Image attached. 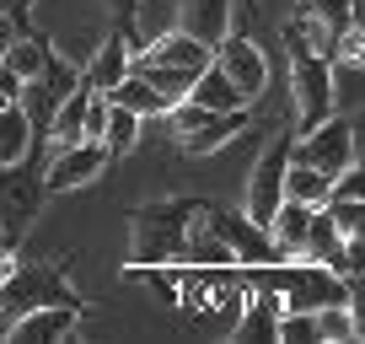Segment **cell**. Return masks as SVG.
<instances>
[{
  "mask_svg": "<svg viewBox=\"0 0 365 344\" xmlns=\"http://www.w3.org/2000/svg\"><path fill=\"white\" fill-rule=\"evenodd\" d=\"M27 151H33V124H27V113L16 103L0 108V167L6 161H22Z\"/></svg>",
  "mask_w": 365,
  "mask_h": 344,
  "instance_id": "obj_22",
  "label": "cell"
},
{
  "mask_svg": "<svg viewBox=\"0 0 365 344\" xmlns=\"http://www.w3.org/2000/svg\"><path fill=\"white\" fill-rule=\"evenodd\" d=\"M140 124H145L140 113H129V108L108 103V118H103V151H108V161H118V156H129V151H135Z\"/></svg>",
  "mask_w": 365,
  "mask_h": 344,
  "instance_id": "obj_20",
  "label": "cell"
},
{
  "mask_svg": "<svg viewBox=\"0 0 365 344\" xmlns=\"http://www.w3.org/2000/svg\"><path fill=\"white\" fill-rule=\"evenodd\" d=\"M188 103H199L205 113H226V108H242L247 97H242L237 86H231V76L215 65V59H210V65L199 70L194 81H188Z\"/></svg>",
  "mask_w": 365,
  "mask_h": 344,
  "instance_id": "obj_15",
  "label": "cell"
},
{
  "mask_svg": "<svg viewBox=\"0 0 365 344\" xmlns=\"http://www.w3.org/2000/svg\"><path fill=\"white\" fill-rule=\"evenodd\" d=\"M6 103H11V97H6V92H0V108H6Z\"/></svg>",
  "mask_w": 365,
  "mask_h": 344,
  "instance_id": "obj_30",
  "label": "cell"
},
{
  "mask_svg": "<svg viewBox=\"0 0 365 344\" xmlns=\"http://www.w3.org/2000/svg\"><path fill=\"white\" fill-rule=\"evenodd\" d=\"M205 226L220 237V248L231 253V264H242V269H263V264H285V258H290V253L274 248L269 226H258L247 210H215V205H205Z\"/></svg>",
  "mask_w": 365,
  "mask_h": 344,
  "instance_id": "obj_6",
  "label": "cell"
},
{
  "mask_svg": "<svg viewBox=\"0 0 365 344\" xmlns=\"http://www.w3.org/2000/svg\"><path fill=\"white\" fill-rule=\"evenodd\" d=\"M301 16H307V22H317L322 33L339 44V33L360 27V0H301Z\"/></svg>",
  "mask_w": 365,
  "mask_h": 344,
  "instance_id": "obj_17",
  "label": "cell"
},
{
  "mask_svg": "<svg viewBox=\"0 0 365 344\" xmlns=\"http://www.w3.org/2000/svg\"><path fill=\"white\" fill-rule=\"evenodd\" d=\"M285 199H301V205H322L328 199V178L307 161H285V183H279Z\"/></svg>",
  "mask_w": 365,
  "mask_h": 344,
  "instance_id": "obj_23",
  "label": "cell"
},
{
  "mask_svg": "<svg viewBox=\"0 0 365 344\" xmlns=\"http://www.w3.org/2000/svg\"><path fill=\"white\" fill-rule=\"evenodd\" d=\"M6 38H11V22H6V16H0V49H6Z\"/></svg>",
  "mask_w": 365,
  "mask_h": 344,
  "instance_id": "obj_29",
  "label": "cell"
},
{
  "mask_svg": "<svg viewBox=\"0 0 365 344\" xmlns=\"http://www.w3.org/2000/svg\"><path fill=\"white\" fill-rule=\"evenodd\" d=\"M328 86H333V113H360V59H328Z\"/></svg>",
  "mask_w": 365,
  "mask_h": 344,
  "instance_id": "obj_21",
  "label": "cell"
},
{
  "mask_svg": "<svg viewBox=\"0 0 365 344\" xmlns=\"http://www.w3.org/2000/svg\"><path fill=\"white\" fill-rule=\"evenodd\" d=\"M178 11H182V0H135V49H145L150 38L172 33Z\"/></svg>",
  "mask_w": 365,
  "mask_h": 344,
  "instance_id": "obj_19",
  "label": "cell"
},
{
  "mask_svg": "<svg viewBox=\"0 0 365 344\" xmlns=\"http://www.w3.org/2000/svg\"><path fill=\"white\" fill-rule=\"evenodd\" d=\"M27 307H86L59 264H11L0 280V318H16Z\"/></svg>",
  "mask_w": 365,
  "mask_h": 344,
  "instance_id": "obj_4",
  "label": "cell"
},
{
  "mask_svg": "<svg viewBox=\"0 0 365 344\" xmlns=\"http://www.w3.org/2000/svg\"><path fill=\"white\" fill-rule=\"evenodd\" d=\"M290 140H296V124L279 129L274 135V146L258 156V172H252V183H247V216L258 221V226H269V216L279 210V183H285V161H290Z\"/></svg>",
  "mask_w": 365,
  "mask_h": 344,
  "instance_id": "obj_8",
  "label": "cell"
},
{
  "mask_svg": "<svg viewBox=\"0 0 365 344\" xmlns=\"http://www.w3.org/2000/svg\"><path fill=\"white\" fill-rule=\"evenodd\" d=\"M103 167H108L103 140H76V146H59V151H48V161H43V188H48V194L86 188V183H97V172H103Z\"/></svg>",
  "mask_w": 365,
  "mask_h": 344,
  "instance_id": "obj_7",
  "label": "cell"
},
{
  "mask_svg": "<svg viewBox=\"0 0 365 344\" xmlns=\"http://www.w3.org/2000/svg\"><path fill=\"white\" fill-rule=\"evenodd\" d=\"M0 59H6V70H11L16 81H27V76H38V70H43V59H48V38H43V33H16V38H6Z\"/></svg>",
  "mask_w": 365,
  "mask_h": 344,
  "instance_id": "obj_18",
  "label": "cell"
},
{
  "mask_svg": "<svg viewBox=\"0 0 365 344\" xmlns=\"http://www.w3.org/2000/svg\"><path fill=\"white\" fill-rule=\"evenodd\" d=\"M247 124H252L247 103H242V108H226V113H205V124L188 129V135H182V146L194 151V156H210V151H220L226 140H237Z\"/></svg>",
  "mask_w": 365,
  "mask_h": 344,
  "instance_id": "obj_11",
  "label": "cell"
},
{
  "mask_svg": "<svg viewBox=\"0 0 365 344\" xmlns=\"http://www.w3.org/2000/svg\"><path fill=\"white\" fill-rule=\"evenodd\" d=\"M274 339L279 344H322L312 312H279V318H274Z\"/></svg>",
  "mask_w": 365,
  "mask_h": 344,
  "instance_id": "obj_24",
  "label": "cell"
},
{
  "mask_svg": "<svg viewBox=\"0 0 365 344\" xmlns=\"http://www.w3.org/2000/svg\"><path fill=\"white\" fill-rule=\"evenodd\" d=\"M103 97H108V103H118V108H129V113H140V118H167V108H172L167 97H161L145 76H140V70H124V76H118Z\"/></svg>",
  "mask_w": 365,
  "mask_h": 344,
  "instance_id": "obj_12",
  "label": "cell"
},
{
  "mask_svg": "<svg viewBox=\"0 0 365 344\" xmlns=\"http://www.w3.org/2000/svg\"><path fill=\"white\" fill-rule=\"evenodd\" d=\"M76 318H81V307H27V312H16V318H6V323H11L16 344H48V339H70V333H76Z\"/></svg>",
  "mask_w": 365,
  "mask_h": 344,
  "instance_id": "obj_10",
  "label": "cell"
},
{
  "mask_svg": "<svg viewBox=\"0 0 365 344\" xmlns=\"http://www.w3.org/2000/svg\"><path fill=\"white\" fill-rule=\"evenodd\" d=\"M199 210H205V199H156V205H140L135 237H129V253H135L129 269L182 264V242H188V226H194Z\"/></svg>",
  "mask_w": 365,
  "mask_h": 344,
  "instance_id": "obj_1",
  "label": "cell"
},
{
  "mask_svg": "<svg viewBox=\"0 0 365 344\" xmlns=\"http://www.w3.org/2000/svg\"><path fill=\"white\" fill-rule=\"evenodd\" d=\"M43 161H48V146H33L22 161H6V167H0V242H6V248H16V242L33 231L38 210H43V199H48Z\"/></svg>",
  "mask_w": 365,
  "mask_h": 344,
  "instance_id": "obj_2",
  "label": "cell"
},
{
  "mask_svg": "<svg viewBox=\"0 0 365 344\" xmlns=\"http://www.w3.org/2000/svg\"><path fill=\"white\" fill-rule=\"evenodd\" d=\"M103 6H108V16H113V33L135 49V0H103Z\"/></svg>",
  "mask_w": 365,
  "mask_h": 344,
  "instance_id": "obj_26",
  "label": "cell"
},
{
  "mask_svg": "<svg viewBox=\"0 0 365 344\" xmlns=\"http://www.w3.org/2000/svg\"><path fill=\"white\" fill-rule=\"evenodd\" d=\"M215 65L231 76V86H237L242 97H263L269 92V59H263V49L252 44V38H237V33H226L215 44Z\"/></svg>",
  "mask_w": 365,
  "mask_h": 344,
  "instance_id": "obj_9",
  "label": "cell"
},
{
  "mask_svg": "<svg viewBox=\"0 0 365 344\" xmlns=\"http://www.w3.org/2000/svg\"><path fill=\"white\" fill-rule=\"evenodd\" d=\"M322 210H328V221L344 231V237H360V231H365V205H360V199L328 194V199H322Z\"/></svg>",
  "mask_w": 365,
  "mask_h": 344,
  "instance_id": "obj_25",
  "label": "cell"
},
{
  "mask_svg": "<svg viewBox=\"0 0 365 344\" xmlns=\"http://www.w3.org/2000/svg\"><path fill=\"white\" fill-rule=\"evenodd\" d=\"M317 205H301V199H279V210L269 216V237L279 253H290V258H301V237H307V221Z\"/></svg>",
  "mask_w": 365,
  "mask_h": 344,
  "instance_id": "obj_16",
  "label": "cell"
},
{
  "mask_svg": "<svg viewBox=\"0 0 365 344\" xmlns=\"http://www.w3.org/2000/svg\"><path fill=\"white\" fill-rule=\"evenodd\" d=\"M33 6H38V0H0V16H6L16 33H38V27H33Z\"/></svg>",
  "mask_w": 365,
  "mask_h": 344,
  "instance_id": "obj_27",
  "label": "cell"
},
{
  "mask_svg": "<svg viewBox=\"0 0 365 344\" xmlns=\"http://www.w3.org/2000/svg\"><path fill=\"white\" fill-rule=\"evenodd\" d=\"M0 92L11 97V103H16V92H22V81H16V76H11V70H6V59H0Z\"/></svg>",
  "mask_w": 365,
  "mask_h": 344,
  "instance_id": "obj_28",
  "label": "cell"
},
{
  "mask_svg": "<svg viewBox=\"0 0 365 344\" xmlns=\"http://www.w3.org/2000/svg\"><path fill=\"white\" fill-rule=\"evenodd\" d=\"M226 22H231V0H182V11H178V27L194 33L199 44H210V49L231 33Z\"/></svg>",
  "mask_w": 365,
  "mask_h": 344,
  "instance_id": "obj_13",
  "label": "cell"
},
{
  "mask_svg": "<svg viewBox=\"0 0 365 344\" xmlns=\"http://www.w3.org/2000/svg\"><path fill=\"white\" fill-rule=\"evenodd\" d=\"M129 59H135V49H129L118 33H103V38H97V49H91V59L81 65V76H86L97 92H108V86L129 70Z\"/></svg>",
  "mask_w": 365,
  "mask_h": 344,
  "instance_id": "obj_14",
  "label": "cell"
},
{
  "mask_svg": "<svg viewBox=\"0 0 365 344\" xmlns=\"http://www.w3.org/2000/svg\"><path fill=\"white\" fill-rule=\"evenodd\" d=\"M290 161H307L322 178H339L344 167H354V161H360V113H328L322 124L296 129Z\"/></svg>",
  "mask_w": 365,
  "mask_h": 344,
  "instance_id": "obj_3",
  "label": "cell"
},
{
  "mask_svg": "<svg viewBox=\"0 0 365 344\" xmlns=\"http://www.w3.org/2000/svg\"><path fill=\"white\" fill-rule=\"evenodd\" d=\"M285 44H290V97H296V113H301V124H296V129H312V124H322V118L333 113L328 59H322V54H312V49L301 44L296 22L285 27Z\"/></svg>",
  "mask_w": 365,
  "mask_h": 344,
  "instance_id": "obj_5",
  "label": "cell"
}]
</instances>
